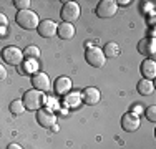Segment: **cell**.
<instances>
[{
  "label": "cell",
  "mask_w": 156,
  "mask_h": 149,
  "mask_svg": "<svg viewBox=\"0 0 156 149\" xmlns=\"http://www.w3.org/2000/svg\"><path fill=\"white\" fill-rule=\"evenodd\" d=\"M118 10V5L115 0H101L96 5V15L100 18H111Z\"/></svg>",
  "instance_id": "cell-6"
},
{
  "label": "cell",
  "mask_w": 156,
  "mask_h": 149,
  "mask_svg": "<svg viewBox=\"0 0 156 149\" xmlns=\"http://www.w3.org/2000/svg\"><path fill=\"white\" fill-rule=\"evenodd\" d=\"M23 57H27L28 60H37V58L40 57V48H37V47H33V45H30V47L25 48Z\"/></svg>",
  "instance_id": "cell-20"
},
{
  "label": "cell",
  "mask_w": 156,
  "mask_h": 149,
  "mask_svg": "<svg viewBox=\"0 0 156 149\" xmlns=\"http://www.w3.org/2000/svg\"><path fill=\"white\" fill-rule=\"evenodd\" d=\"M100 98H101V95H100V89L95 88V86H88L83 89V93H81V101L85 104H90V106H93L100 101Z\"/></svg>",
  "instance_id": "cell-12"
},
{
  "label": "cell",
  "mask_w": 156,
  "mask_h": 149,
  "mask_svg": "<svg viewBox=\"0 0 156 149\" xmlns=\"http://www.w3.org/2000/svg\"><path fill=\"white\" fill-rule=\"evenodd\" d=\"M51 129H53V131H58L60 128H58V124H53V126H51Z\"/></svg>",
  "instance_id": "cell-28"
},
{
  "label": "cell",
  "mask_w": 156,
  "mask_h": 149,
  "mask_svg": "<svg viewBox=\"0 0 156 149\" xmlns=\"http://www.w3.org/2000/svg\"><path fill=\"white\" fill-rule=\"evenodd\" d=\"M5 76H7V70H5L3 65H0V80H3Z\"/></svg>",
  "instance_id": "cell-24"
},
{
  "label": "cell",
  "mask_w": 156,
  "mask_h": 149,
  "mask_svg": "<svg viewBox=\"0 0 156 149\" xmlns=\"http://www.w3.org/2000/svg\"><path fill=\"white\" fill-rule=\"evenodd\" d=\"M136 89H138V93L141 96H151L154 93V85H153V81L143 78V80L136 85Z\"/></svg>",
  "instance_id": "cell-16"
},
{
  "label": "cell",
  "mask_w": 156,
  "mask_h": 149,
  "mask_svg": "<svg viewBox=\"0 0 156 149\" xmlns=\"http://www.w3.org/2000/svg\"><path fill=\"white\" fill-rule=\"evenodd\" d=\"M2 58L5 60V63L12 66H18L22 61H23V51L17 47H5L2 50Z\"/></svg>",
  "instance_id": "cell-5"
},
{
  "label": "cell",
  "mask_w": 156,
  "mask_h": 149,
  "mask_svg": "<svg viewBox=\"0 0 156 149\" xmlns=\"http://www.w3.org/2000/svg\"><path fill=\"white\" fill-rule=\"evenodd\" d=\"M140 116L138 114H135L131 111V113H126L123 114V118H121V128L125 129L126 133H133V131H136V129L140 128Z\"/></svg>",
  "instance_id": "cell-9"
},
{
  "label": "cell",
  "mask_w": 156,
  "mask_h": 149,
  "mask_svg": "<svg viewBox=\"0 0 156 149\" xmlns=\"http://www.w3.org/2000/svg\"><path fill=\"white\" fill-rule=\"evenodd\" d=\"M23 106L27 111H38L40 108L45 103V96L42 91H37V89H30L23 95Z\"/></svg>",
  "instance_id": "cell-2"
},
{
  "label": "cell",
  "mask_w": 156,
  "mask_h": 149,
  "mask_svg": "<svg viewBox=\"0 0 156 149\" xmlns=\"http://www.w3.org/2000/svg\"><path fill=\"white\" fill-rule=\"evenodd\" d=\"M13 5L18 9V12H20V10H28L30 0H13Z\"/></svg>",
  "instance_id": "cell-22"
},
{
  "label": "cell",
  "mask_w": 156,
  "mask_h": 149,
  "mask_svg": "<svg viewBox=\"0 0 156 149\" xmlns=\"http://www.w3.org/2000/svg\"><path fill=\"white\" fill-rule=\"evenodd\" d=\"M80 5L76 2H63V7H62V12H60V17L65 23H73L75 20L80 18Z\"/></svg>",
  "instance_id": "cell-3"
},
{
  "label": "cell",
  "mask_w": 156,
  "mask_h": 149,
  "mask_svg": "<svg viewBox=\"0 0 156 149\" xmlns=\"http://www.w3.org/2000/svg\"><path fill=\"white\" fill-rule=\"evenodd\" d=\"M138 51L144 57H154L156 53V42L154 38H144L138 43Z\"/></svg>",
  "instance_id": "cell-13"
},
{
  "label": "cell",
  "mask_w": 156,
  "mask_h": 149,
  "mask_svg": "<svg viewBox=\"0 0 156 149\" xmlns=\"http://www.w3.org/2000/svg\"><path fill=\"white\" fill-rule=\"evenodd\" d=\"M85 58H87L88 65L93 66V68H101V66L105 65V61H106V57H105V53H103V50L98 48V47L87 48V51H85Z\"/></svg>",
  "instance_id": "cell-4"
},
{
  "label": "cell",
  "mask_w": 156,
  "mask_h": 149,
  "mask_svg": "<svg viewBox=\"0 0 156 149\" xmlns=\"http://www.w3.org/2000/svg\"><path fill=\"white\" fill-rule=\"evenodd\" d=\"M7 149H23L20 146V144H15V143H12V144H9V146H7Z\"/></svg>",
  "instance_id": "cell-25"
},
{
  "label": "cell",
  "mask_w": 156,
  "mask_h": 149,
  "mask_svg": "<svg viewBox=\"0 0 156 149\" xmlns=\"http://www.w3.org/2000/svg\"><path fill=\"white\" fill-rule=\"evenodd\" d=\"M70 89H72V80H70V78L60 76V78H57V80H55V83H53V91H55V95H58V96H66V95L70 93Z\"/></svg>",
  "instance_id": "cell-11"
},
{
  "label": "cell",
  "mask_w": 156,
  "mask_h": 149,
  "mask_svg": "<svg viewBox=\"0 0 156 149\" xmlns=\"http://www.w3.org/2000/svg\"><path fill=\"white\" fill-rule=\"evenodd\" d=\"M10 111H12V114H15V116L23 114L25 113L23 101H22V99H15V101H12V103H10Z\"/></svg>",
  "instance_id": "cell-19"
},
{
  "label": "cell",
  "mask_w": 156,
  "mask_h": 149,
  "mask_svg": "<svg viewBox=\"0 0 156 149\" xmlns=\"http://www.w3.org/2000/svg\"><path fill=\"white\" fill-rule=\"evenodd\" d=\"M146 118L150 119L151 123H154L156 121V106H150L146 109Z\"/></svg>",
  "instance_id": "cell-23"
},
{
  "label": "cell",
  "mask_w": 156,
  "mask_h": 149,
  "mask_svg": "<svg viewBox=\"0 0 156 149\" xmlns=\"http://www.w3.org/2000/svg\"><path fill=\"white\" fill-rule=\"evenodd\" d=\"M57 28H58V25L53 20H42L38 23V27H37V32L43 38H51V36L57 35Z\"/></svg>",
  "instance_id": "cell-10"
},
{
  "label": "cell",
  "mask_w": 156,
  "mask_h": 149,
  "mask_svg": "<svg viewBox=\"0 0 156 149\" xmlns=\"http://www.w3.org/2000/svg\"><path fill=\"white\" fill-rule=\"evenodd\" d=\"M63 101H65L66 108H76V106H80V103H81V95L78 91H72L66 96H63Z\"/></svg>",
  "instance_id": "cell-17"
},
{
  "label": "cell",
  "mask_w": 156,
  "mask_h": 149,
  "mask_svg": "<svg viewBox=\"0 0 156 149\" xmlns=\"http://www.w3.org/2000/svg\"><path fill=\"white\" fill-rule=\"evenodd\" d=\"M15 22L18 23V27H22L23 30H37V27L40 23V18L32 10H20L15 17Z\"/></svg>",
  "instance_id": "cell-1"
},
{
  "label": "cell",
  "mask_w": 156,
  "mask_h": 149,
  "mask_svg": "<svg viewBox=\"0 0 156 149\" xmlns=\"http://www.w3.org/2000/svg\"><path fill=\"white\" fill-rule=\"evenodd\" d=\"M7 28H9V20L3 13H0V36H3L7 33Z\"/></svg>",
  "instance_id": "cell-21"
},
{
  "label": "cell",
  "mask_w": 156,
  "mask_h": 149,
  "mask_svg": "<svg viewBox=\"0 0 156 149\" xmlns=\"http://www.w3.org/2000/svg\"><path fill=\"white\" fill-rule=\"evenodd\" d=\"M32 85H33V89L45 93L50 89V78L43 71H35L32 74Z\"/></svg>",
  "instance_id": "cell-8"
},
{
  "label": "cell",
  "mask_w": 156,
  "mask_h": 149,
  "mask_svg": "<svg viewBox=\"0 0 156 149\" xmlns=\"http://www.w3.org/2000/svg\"><path fill=\"white\" fill-rule=\"evenodd\" d=\"M57 35L60 36L62 40H70L75 36V27H73V23H60L57 28Z\"/></svg>",
  "instance_id": "cell-15"
},
{
  "label": "cell",
  "mask_w": 156,
  "mask_h": 149,
  "mask_svg": "<svg viewBox=\"0 0 156 149\" xmlns=\"http://www.w3.org/2000/svg\"><path fill=\"white\" fill-rule=\"evenodd\" d=\"M103 53H105L106 58H116V57H120L121 48H120V45H118V43L110 42V43L105 45V48H103Z\"/></svg>",
  "instance_id": "cell-18"
},
{
  "label": "cell",
  "mask_w": 156,
  "mask_h": 149,
  "mask_svg": "<svg viewBox=\"0 0 156 149\" xmlns=\"http://www.w3.org/2000/svg\"><path fill=\"white\" fill-rule=\"evenodd\" d=\"M141 74L144 76V80L153 81V78L156 76V63H154L153 58L144 60V61L141 63Z\"/></svg>",
  "instance_id": "cell-14"
},
{
  "label": "cell",
  "mask_w": 156,
  "mask_h": 149,
  "mask_svg": "<svg viewBox=\"0 0 156 149\" xmlns=\"http://www.w3.org/2000/svg\"><path fill=\"white\" fill-rule=\"evenodd\" d=\"M129 0H121V2H116V5H121V7H126V5H129Z\"/></svg>",
  "instance_id": "cell-26"
},
{
  "label": "cell",
  "mask_w": 156,
  "mask_h": 149,
  "mask_svg": "<svg viewBox=\"0 0 156 149\" xmlns=\"http://www.w3.org/2000/svg\"><path fill=\"white\" fill-rule=\"evenodd\" d=\"M150 35H151V38H154V28L150 30Z\"/></svg>",
  "instance_id": "cell-27"
},
{
  "label": "cell",
  "mask_w": 156,
  "mask_h": 149,
  "mask_svg": "<svg viewBox=\"0 0 156 149\" xmlns=\"http://www.w3.org/2000/svg\"><path fill=\"white\" fill-rule=\"evenodd\" d=\"M37 121L43 128H51L53 124H57V114L53 111H50L48 108H40L37 111Z\"/></svg>",
  "instance_id": "cell-7"
}]
</instances>
